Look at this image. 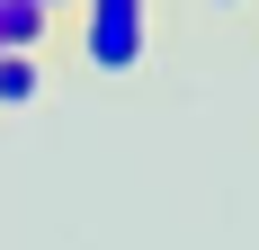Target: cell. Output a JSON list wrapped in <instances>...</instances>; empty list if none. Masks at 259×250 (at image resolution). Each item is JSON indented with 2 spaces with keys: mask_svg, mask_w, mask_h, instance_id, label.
<instances>
[{
  "mask_svg": "<svg viewBox=\"0 0 259 250\" xmlns=\"http://www.w3.org/2000/svg\"><path fill=\"white\" fill-rule=\"evenodd\" d=\"M45 54H0V107H36L45 99Z\"/></svg>",
  "mask_w": 259,
  "mask_h": 250,
  "instance_id": "3",
  "label": "cell"
},
{
  "mask_svg": "<svg viewBox=\"0 0 259 250\" xmlns=\"http://www.w3.org/2000/svg\"><path fill=\"white\" fill-rule=\"evenodd\" d=\"M27 9H45V18H54V9H80V0H27Z\"/></svg>",
  "mask_w": 259,
  "mask_h": 250,
  "instance_id": "4",
  "label": "cell"
},
{
  "mask_svg": "<svg viewBox=\"0 0 259 250\" xmlns=\"http://www.w3.org/2000/svg\"><path fill=\"white\" fill-rule=\"evenodd\" d=\"M54 45V18L27 9V0H0V54H45Z\"/></svg>",
  "mask_w": 259,
  "mask_h": 250,
  "instance_id": "2",
  "label": "cell"
},
{
  "mask_svg": "<svg viewBox=\"0 0 259 250\" xmlns=\"http://www.w3.org/2000/svg\"><path fill=\"white\" fill-rule=\"evenodd\" d=\"M206 9H241V0H206Z\"/></svg>",
  "mask_w": 259,
  "mask_h": 250,
  "instance_id": "5",
  "label": "cell"
},
{
  "mask_svg": "<svg viewBox=\"0 0 259 250\" xmlns=\"http://www.w3.org/2000/svg\"><path fill=\"white\" fill-rule=\"evenodd\" d=\"M80 63L99 80H134L152 63V0H80Z\"/></svg>",
  "mask_w": 259,
  "mask_h": 250,
  "instance_id": "1",
  "label": "cell"
}]
</instances>
